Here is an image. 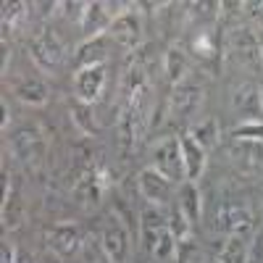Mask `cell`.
Instances as JSON below:
<instances>
[{
    "mask_svg": "<svg viewBox=\"0 0 263 263\" xmlns=\"http://www.w3.org/2000/svg\"><path fill=\"white\" fill-rule=\"evenodd\" d=\"M21 224V200L18 195L11 190L8 179H6V190H3V227L6 229H16Z\"/></svg>",
    "mask_w": 263,
    "mask_h": 263,
    "instance_id": "cell-23",
    "label": "cell"
},
{
    "mask_svg": "<svg viewBox=\"0 0 263 263\" xmlns=\"http://www.w3.org/2000/svg\"><path fill=\"white\" fill-rule=\"evenodd\" d=\"M8 121H11V114H8V103L3 100V129H8Z\"/></svg>",
    "mask_w": 263,
    "mask_h": 263,
    "instance_id": "cell-38",
    "label": "cell"
},
{
    "mask_svg": "<svg viewBox=\"0 0 263 263\" xmlns=\"http://www.w3.org/2000/svg\"><path fill=\"white\" fill-rule=\"evenodd\" d=\"M163 71L168 77V82L177 87L179 82H184V74H187V58L179 48H168L166 55H163Z\"/></svg>",
    "mask_w": 263,
    "mask_h": 263,
    "instance_id": "cell-21",
    "label": "cell"
},
{
    "mask_svg": "<svg viewBox=\"0 0 263 263\" xmlns=\"http://www.w3.org/2000/svg\"><path fill=\"white\" fill-rule=\"evenodd\" d=\"M234 137H239V140H263V124H239L234 129Z\"/></svg>",
    "mask_w": 263,
    "mask_h": 263,
    "instance_id": "cell-32",
    "label": "cell"
},
{
    "mask_svg": "<svg viewBox=\"0 0 263 263\" xmlns=\"http://www.w3.org/2000/svg\"><path fill=\"white\" fill-rule=\"evenodd\" d=\"M153 168L174 184L184 179V158H182V145L177 137H166L153 150Z\"/></svg>",
    "mask_w": 263,
    "mask_h": 263,
    "instance_id": "cell-4",
    "label": "cell"
},
{
    "mask_svg": "<svg viewBox=\"0 0 263 263\" xmlns=\"http://www.w3.org/2000/svg\"><path fill=\"white\" fill-rule=\"evenodd\" d=\"M203 103V87H197L192 82H179L168 95V114L177 119L192 116Z\"/></svg>",
    "mask_w": 263,
    "mask_h": 263,
    "instance_id": "cell-10",
    "label": "cell"
},
{
    "mask_svg": "<svg viewBox=\"0 0 263 263\" xmlns=\"http://www.w3.org/2000/svg\"><path fill=\"white\" fill-rule=\"evenodd\" d=\"M58 6L63 8V16H66V18L79 21V24H82V16H84V11H87V3H58Z\"/></svg>",
    "mask_w": 263,
    "mask_h": 263,
    "instance_id": "cell-34",
    "label": "cell"
},
{
    "mask_svg": "<svg viewBox=\"0 0 263 263\" xmlns=\"http://www.w3.org/2000/svg\"><path fill=\"white\" fill-rule=\"evenodd\" d=\"M108 58V48H105V40L95 37V40H87L84 45L77 53V66L79 69H90V66H103Z\"/></svg>",
    "mask_w": 263,
    "mask_h": 263,
    "instance_id": "cell-20",
    "label": "cell"
},
{
    "mask_svg": "<svg viewBox=\"0 0 263 263\" xmlns=\"http://www.w3.org/2000/svg\"><path fill=\"white\" fill-rule=\"evenodd\" d=\"M168 232L174 234V239H177V242L187 239V237H190V232H192V221L182 213V208H179V205L168 213Z\"/></svg>",
    "mask_w": 263,
    "mask_h": 263,
    "instance_id": "cell-28",
    "label": "cell"
},
{
    "mask_svg": "<svg viewBox=\"0 0 263 263\" xmlns=\"http://www.w3.org/2000/svg\"><path fill=\"white\" fill-rule=\"evenodd\" d=\"M45 242H48V248H50L55 255L66 258V255H74V253L79 250L82 237H79L77 224H55L53 229H48Z\"/></svg>",
    "mask_w": 263,
    "mask_h": 263,
    "instance_id": "cell-15",
    "label": "cell"
},
{
    "mask_svg": "<svg viewBox=\"0 0 263 263\" xmlns=\"http://www.w3.org/2000/svg\"><path fill=\"white\" fill-rule=\"evenodd\" d=\"M260 61H263V48H260Z\"/></svg>",
    "mask_w": 263,
    "mask_h": 263,
    "instance_id": "cell-39",
    "label": "cell"
},
{
    "mask_svg": "<svg viewBox=\"0 0 263 263\" xmlns=\"http://www.w3.org/2000/svg\"><path fill=\"white\" fill-rule=\"evenodd\" d=\"M177 260L179 263H208V253L192 237H187L182 242H177Z\"/></svg>",
    "mask_w": 263,
    "mask_h": 263,
    "instance_id": "cell-26",
    "label": "cell"
},
{
    "mask_svg": "<svg viewBox=\"0 0 263 263\" xmlns=\"http://www.w3.org/2000/svg\"><path fill=\"white\" fill-rule=\"evenodd\" d=\"M105 82H108L105 63H103V66H90V69H79L77 77H74V87H77L79 103H84V105L98 103V100L103 98Z\"/></svg>",
    "mask_w": 263,
    "mask_h": 263,
    "instance_id": "cell-8",
    "label": "cell"
},
{
    "mask_svg": "<svg viewBox=\"0 0 263 263\" xmlns=\"http://www.w3.org/2000/svg\"><path fill=\"white\" fill-rule=\"evenodd\" d=\"M0 260H3V263H16V258H13V253L8 250V245L0 248Z\"/></svg>",
    "mask_w": 263,
    "mask_h": 263,
    "instance_id": "cell-36",
    "label": "cell"
},
{
    "mask_svg": "<svg viewBox=\"0 0 263 263\" xmlns=\"http://www.w3.org/2000/svg\"><path fill=\"white\" fill-rule=\"evenodd\" d=\"M29 58L34 61V66L40 71H45V74L58 71L63 58H66L61 37L53 29H48V27H42L40 32H34V37L29 40Z\"/></svg>",
    "mask_w": 263,
    "mask_h": 263,
    "instance_id": "cell-1",
    "label": "cell"
},
{
    "mask_svg": "<svg viewBox=\"0 0 263 263\" xmlns=\"http://www.w3.org/2000/svg\"><path fill=\"white\" fill-rule=\"evenodd\" d=\"M111 34L124 50H137V45L142 42V18L137 11H124L114 18L111 24Z\"/></svg>",
    "mask_w": 263,
    "mask_h": 263,
    "instance_id": "cell-11",
    "label": "cell"
},
{
    "mask_svg": "<svg viewBox=\"0 0 263 263\" xmlns=\"http://www.w3.org/2000/svg\"><path fill=\"white\" fill-rule=\"evenodd\" d=\"M8 145H11L13 158L27 163V166H37L42 161V156H45V137H42L40 129H34V126L16 129L8 140Z\"/></svg>",
    "mask_w": 263,
    "mask_h": 263,
    "instance_id": "cell-5",
    "label": "cell"
},
{
    "mask_svg": "<svg viewBox=\"0 0 263 263\" xmlns=\"http://www.w3.org/2000/svg\"><path fill=\"white\" fill-rule=\"evenodd\" d=\"M168 232V216H163L161 211H156V205H150L142 211V221H140V234H142V242L145 248L153 253L156 242Z\"/></svg>",
    "mask_w": 263,
    "mask_h": 263,
    "instance_id": "cell-18",
    "label": "cell"
},
{
    "mask_svg": "<svg viewBox=\"0 0 263 263\" xmlns=\"http://www.w3.org/2000/svg\"><path fill=\"white\" fill-rule=\"evenodd\" d=\"M179 145H182V158H184V179L187 182L200 179L205 171V163H208V150H203L190 135L182 137Z\"/></svg>",
    "mask_w": 263,
    "mask_h": 263,
    "instance_id": "cell-17",
    "label": "cell"
},
{
    "mask_svg": "<svg viewBox=\"0 0 263 263\" xmlns=\"http://www.w3.org/2000/svg\"><path fill=\"white\" fill-rule=\"evenodd\" d=\"M245 8L250 11V16H253V18L263 21V3H245Z\"/></svg>",
    "mask_w": 263,
    "mask_h": 263,
    "instance_id": "cell-35",
    "label": "cell"
},
{
    "mask_svg": "<svg viewBox=\"0 0 263 263\" xmlns=\"http://www.w3.org/2000/svg\"><path fill=\"white\" fill-rule=\"evenodd\" d=\"M16 263H34V258H32L29 253H24V250H21V253L16 255Z\"/></svg>",
    "mask_w": 263,
    "mask_h": 263,
    "instance_id": "cell-37",
    "label": "cell"
},
{
    "mask_svg": "<svg viewBox=\"0 0 263 263\" xmlns=\"http://www.w3.org/2000/svg\"><path fill=\"white\" fill-rule=\"evenodd\" d=\"M229 158L237 166V171L248 174V177H260L263 174V140L234 137L229 142Z\"/></svg>",
    "mask_w": 263,
    "mask_h": 263,
    "instance_id": "cell-6",
    "label": "cell"
},
{
    "mask_svg": "<svg viewBox=\"0 0 263 263\" xmlns=\"http://www.w3.org/2000/svg\"><path fill=\"white\" fill-rule=\"evenodd\" d=\"M13 95L21 103H27L32 108H40V105H45L50 100V87L40 77H24V79H18L13 84Z\"/></svg>",
    "mask_w": 263,
    "mask_h": 263,
    "instance_id": "cell-19",
    "label": "cell"
},
{
    "mask_svg": "<svg viewBox=\"0 0 263 263\" xmlns=\"http://www.w3.org/2000/svg\"><path fill=\"white\" fill-rule=\"evenodd\" d=\"M190 137L200 145L203 150L216 147V142H218V124H216V119H205L200 124H195L192 132H190Z\"/></svg>",
    "mask_w": 263,
    "mask_h": 263,
    "instance_id": "cell-24",
    "label": "cell"
},
{
    "mask_svg": "<svg viewBox=\"0 0 263 263\" xmlns=\"http://www.w3.org/2000/svg\"><path fill=\"white\" fill-rule=\"evenodd\" d=\"M24 16H27V3H3V34L8 32V27L13 29Z\"/></svg>",
    "mask_w": 263,
    "mask_h": 263,
    "instance_id": "cell-30",
    "label": "cell"
},
{
    "mask_svg": "<svg viewBox=\"0 0 263 263\" xmlns=\"http://www.w3.org/2000/svg\"><path fill=\"white\" fill-rule=\"evenodd\" d=\"M153 255H156L158 260H168L171 255H177V239H174L171 232H166L158 242H156V248H153Z\"/></svg>",
    "mask_w": 263,
    "mask_h": 263,
    "instance_id": "cell-31",
    "label": "cell"
},
{
    "mask_svg": "<svg viewBox=\"0 0 263 263\" xmlns=\"http://www.w3.org/2000/svg\"><path fill=\"white\" fill-rule=\"evenodd\" d=\"M145 129V98H126L119 114V142L124 153L137 147V140Z\"/></svg>",
    "mask_w": 263,
    "mask_h": 263,
    "instance_id": "cell-2",
    "label": "cell"
},
{
    "mask_svg": "<svg viewBox=\"0 0 263 263\" xmlns=\"http://www.w3.org/2000/svg\"><path fill=\"white\" fill-rule=\"evenodd\" d=\"M229 50L242 63L260 61V42L248 27H237V29L229 32Z\"/></svg>",
    "mask_w": 263,
    "mask_h": 263,
    "instance_id": "cell-16",
    "label": "cell"
},
{
    "mask_svg": "<svg viewBox=\"0 0 263 263\" xmlns=\"http://www.w3.org/2000/svg\"><path fill=\"white\" fill-rule=\"evenodd\" d=\"M192 50L195 55H200V58H213L218 45H216V34L211 29H197V34L192 37Z\"/></svg>",
    "mask_w": 263,
    "mask_h": 263,
    "instance_id": "cell-27",
    "label": "cell"
},
{
    "mask_svg": "<svg viewBox=\"0 0 263 263\" xmlns=\"http://www.w3.org/2000/svg\"><path fill=\"white\" fill-rule=\"evenodd\" d=\"M260 98H263V87H260Z\"/></svg>",
    "mask_w": 263,
    "mask_h": 263,
    "instance_id": "cell-40",
    "label": "cell"
},
{
    "mask_svg": "<svg viewBox=\"0 0 263 263\" xmlns=\"http://www.w3.org/2000/svg\"><path fill=\"white\" fill-rule=\"evenodd\" d=\"M100 248L108 263H126L129 258V232L124 224H119V218L103 227L100 234Z\"/></svg>",
    "mask_w": 263,
    "mask_h": 263,
    "instance_id": "cell-9",
    "label": "cell"
},
{
    "mask_svg": "<svg viewBox=\"0 0 263 263\" xmlns=\"http://www.w3.org/2000/svg\"><path fill=\"white\" fill-rule=\"evenodd\" d=\"M248 263H263V232L253 237V242L248 248Z\"/></svg>",
    "mask_w": 263,
    "mask_h": 263,
    "instance_id": "cell-33",
    "label": "cell"
},
{
    "mask_svg": "<svg viewBox=\"0 0 263 263\" xmlns=\"http://www.w3.org/2000/svg\"><path fill=\"white\" fill-rule=\"evenodd\" d=\"M179 208L192 224L200 218V190L195 187V182H184L179 187Z\"/></svg>",
    "mask_w": 263,
    "mask_h": 263,
    "instance_id": "cell-22",
    "label": "cell"
},
{
    "mask_svg": "<svg viewBox=\"0 0 263 263\" xmlns=\"http://www.w3.org/2000/svg\"><path fill=\"white\" fill-rule=\"evenodd\" d=\"M216 263H248V245L242 242V237H229Z\"/></svg>",
    "mask_w": 263,
    "mask_h": 263,
    "instance_id": "cell-25",
    "label": "cell"
},
{
    "mask_svg": "<svg viewBox=\"0 0 263 263\" xmlns=\"http://www.w3.org/2000/svg\"><path fill=\"white\" fill-rule=\"evenodd\" d=\"M114 8H119V6H116V3H87V11H84L82 24H79L87 40L100 37V32H103L105 27L114 24V18L119 16Z\"/></svg>",
    "mask_w": 263,
    "mask_h": 263,
    "instance_id": "cell-12",
    "label": "cell"
},
{
    "mask_svg": "<svg viewBox=\"0 0 263 263\" xmlns=\"http://www.w3.org/2000/svg\"><path fill=\"white\" fill-rule=\"evenodd\" d=\"M137 184H140V195L145 197L150 205L161 208V205L168 203V197H171V182L163 177V174H158L156 168H145V171H140Z\"/></svg>",
    "mask_w": 263,
    "mask_h": 263,
    "instance_id": "cell-13",
    "label": "cell"
},
{
    "mask_svg": "<svg viewBox=\"0 0 263 263\" xmlns=\"http://www.w3.org/2000/svg\"><path fill=\"white\" fill-rule=\"evenodd\" d=\"M232 111L242 124H263V98L255 82H242L234 87Z\"/></svg>",
    "mask_w": 263,
    "mask_h": 263,
    "instance_id": "cell-3",
    "label": "cell"
},
{
    "mask_svg": "<svg viewBox=\"0 0 263 263\" xmlns=\"http://www.w3.org/2000/svg\"><path fill=\"white\" fill-rule=\"evenodd\" d=\"M111 187V171H108L105 166H95L90 163L82 174H79V179H77V197L84 203V205H98L100 203V197L103 192Z\"/></svg>",
    "mask_w": 263,
    "mask_h": 263,
    "instance_id": "cell-7",
    "label": "cell"
},
{
    "mask_svg": "<svg viewBox=\"0 0 263 263\" xmlns=\"http://www.w3.org/2000/svg\"><path fill=\"white\" fill-rule=\"evenodd\" d=\"M71 119H74V124L84 132V135H95V132H98V126H95V116L90 114V105L79 103L74 111H71Z\"/></svg>",
    "mask_w": 263,
    "mask_h": 263,
    "instance_id": "cell-29",
    "label": "cell"
},
{
    "mask_svg": "<svg viewBox=\"0 0 263 263\" xmlns=\"http://www.w3.org/2000/svg\"><path fill=\"white\" fill-rule=\"evenodd\" d=\"M216 227L229 237H242L253 227V216L242 205H221L216 211Z\"/></svg>",
    "mask_w": 263,
    "mask_h": 263,
    "instance_id": "cell-14",
    "label": "cell"
}]
</instances>
